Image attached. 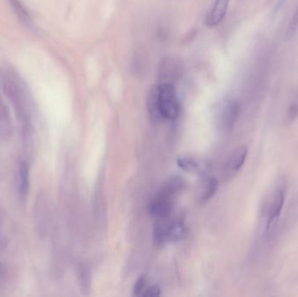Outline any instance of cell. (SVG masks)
<instances>
[{"label":"cell","mask_w":298,"mask_h":297,"mask_svg":"<svg viewBox=\"0 0 298 297\" xmlns=\"http://www.w3.org/2000/svg\"><path fill=\"white\" fill-rule=\"evenodd\" d=\"M147 289V280L145 276H142L138 279L134 283L133 288V295L134 296H142Z\"/></svg>","instance_id":"5bb4252c"},{"label":"cell","mask_w":298,"mask_h":297,"mask_svg":"<svg viewBox=\"0 0 298 297\" xmlns=\"http://www.w3.org/2000/svg\"><path fill=\"white\" fill-rule=\"evenodd\" d=\"M29 170L27 164L22 162L19 166V191L22 196H26L29 190Z\"/></svg>","instance_id":"9c48e42d"},{"label":"cell","mask_w":298,"mask_h":297,"mask_svg":"<svg viewBox=\"0 0 298 297\" xmlns=\"http://www.w3.org/2000/svg\"><path fill=\"white\" fill-rule=\"evenodd\" d=\"M284 202H285V188L283 186H280L275 191L270 209L268 212L267 227H266V231L268 235H270L275 230V227L277 226L281 213L283 211Z\"/></svg>","instance_id":"7a4b0ae2"},{"label":"cell","mask_w":298,"mask_h":297,"mask_svg":"<svg viewBox=\"0 0 298 297\" xmlns=\"http://www.w3.org/2000/svg\"><path fill=\"white\" fill-rule=\"evenodd\" d=\"M176 161L178 166L185 171H194L198 168L197 162L190 157H179Z\"/></svg>","instance_id":"4fadbf2b"},{"label":"cell","mask_w":298,"mask_h":297,"mask_svg":"<svg viewBox=\"0 0 298 297\" xmlns=\"http://www.w3.org/2000/svg\"><path fill=\"white\" fill-rule=\"evenodd\" d=\"M158 109L161 118L176 119L180 114V106L172 84L158 86Z\"/></svg>","instance_id":"6da1fadb"},{"label":"cell","mask_w":298,"mask_h":297,"mask_svg":"<svg viewBox=\"0 0 298 297\" xmlns=\"http://www.w3.org/2000/svg\"><path fill=\"white\" fill-rule=\"evenodd\" d=\"M241 113V105L237 100H229L222 106L219 120L223 129H231Z\"/></svg>","instance_id":"3957f363"},{"label":"cell","mask_w":298,"mask_h":297,"mask_svg":"<svg viewBox=\"0 0 298 297\" xmlns=\"http://www.w3.org/2000/svg\"><path fill=\"white\" fill-rule=\"evenodd\" d=\"M174 218L170 215L156 219L153 228V240L157 245H162L168 240V233Z\"/></svg>","instance_id":"277c9868"},{"label":"cell","mask_w":298,"mask_h":297,"mask_svg":"<svg viewBox=\"0 0 298 297\" xmlns=\"http://www.w3.org/2000/svg\"><path fill=\"white\" fill-rule=\"evenodd\" d=\"M247 154H248V148L245 146H241L236 149L230 157V161L228 164L230 170L233 172L238 171L244 164Z\"/></svg>","instance_id":"8992f818"},{"label":"cell","mask_w":298,"mask_h":297,"mask_svg":"<svg viewBox=\"0 0 298 297\" xmlns=\"http://www.w3.org/2000/svg\"><path fill=\"white\" fill-rule=\"evenodd\" d=\"M230 0H216L214 7L208 15L206 24L209 27H216L224 19L229 7Z\"/></svg>","instance_id":"5b68a950"},{"label":"cell","mask_w":298,"mask_h":297,"mask_svg":"<svg viewBox=\"0 0 298 297\" xmlns=\"http://www.w3.org/2000/svg\"><path fill=\"white\" fill-rule=\"evenodd\" d=\"M186 234V227L184 221L180 219H173L169 233H168V240L171 241H178L183 238Z\"/></svg>","instance_id":"52a82bcc"},{"label":"cell","mask_w":298,"mask_h":297,"mask_svg":"<svg viewBox=\"0 0 298 297\" xmlns=\"http://www.w3.org/2000/svg\"><path fill=\"white\" fill-rule=\"evenodd\" d=\"M298 117V92L295 94L287 110L286 119L289 123H292Z\"/></svg>","instance_id":"7c38bea8"},{"label":"cell","mask_w":298,"mask_h":297,"mask_svg":"<svg viewBox=\"0 0 298 297\" xmlns=\"http://www.w3.org/2000/svg\"><path fill=\"white\" fill-rule=\"evenodd\" d=\"M161 295V289L158 285L150 286L147 288L145 292L142 295V297H158Z\"/></svg>","instance_id":"9a60e30c"},{"label":"cell","mask_w":298,"mask_h":297,"mask_svg":"<svg viewBox=\"0 0 298 297\" xmlns=\"http://www.w3.org/2000/svg\"><path fill=\"white\" fill-rule=\"evenodd\" d=\"M174 68V67H170V70H168V71H170V74H172L173 73V71H171V70H172V69ZM163 72H164L165 74H166V75H168V74H169V72H167V71H163Z\"/></svg>","instance_id":"e0dca14e"},{"label":"cell","mask_w":298,"mask_h":297,"mask_svg":"<svg viewBox=\"0 0 298 297\" xmlns=\"http://www.w3.org/2000/svg\"><path fill=\"white\" fill-rule=\"evenodd\" d=\"M298 30V5L294 14L291 17L290 23L287 27L285 33H284V42L289 43L294 38L295 35Z\"/></svg>","instance_id":"30bf717a"},{"label":"cell","mask_w":298,"mask_h":297,"mask_svg":"<svg viewBox=\"0 0 298 297\" xmlns=\"http://www.w3.org/2000/svg\"><path fill=\"white\" fill-rule=\"evenodd\" d=\"M9 2L16 14L19 17V20H21L22 23L25 24L27 27H31L32 25L31 16L29 14L26 6L21 2V0H9Z\"/></svg>","instance_id":"ba28073f"},{"label":"cell","mask_w":298,"mask_h":297,"mask_svg":"<svg viewBox=\"0 0 298 297\" xmlns=\"http://www.w3.org/2000/svg\"><path fill=\"white\" fill-rule=\"evenodd\" d=\"M218 186H219V184H218L217 179L215 178H210L207 184L206 191H204L203 196L201 198L202 202H207L209 199L212 198L217 192Z\"/></svg>","instance_id":"8fae6325"},{"label":"cell","mask_w":298,"mask_h":297,"mask_svg":"<svg viewBox=\"0 0 298 297\" xmlns=\"http://www.w3.org/2000/svg\"><path fill=\"white\" fill-rule=\"evenodd\" d=\"M287 0H277V3L275 4V9H274L275 12H278L280 9L283 7V4H285Z\"/></svg>","instance_id":"2e32d148"}]
</instances>
